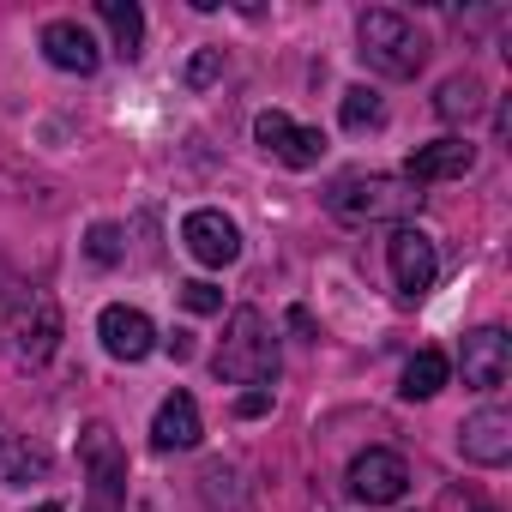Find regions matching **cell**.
<instances>
[{
  "mask_svg": "<svg viewBox=\"0 0 512 512\" xmlns=\"http://www.w3.org/2000/svg\"><path fill=\"white\" fill-rule=\"evenodd\" d=\"M326 211L350 229H368V223H398L404 229L422 211V193L404 175H338L332 193H326Z\"/></svg>",
  "mask_w": 512,
  "mask_h": 512,
  "instance_id": "cell-1",
  "label": "cell"
},
{
  "mask_svg": "<svg viewBox=\"0 0 512 512\" xmlns=\"http://www.w3.org/2000/svg\"><path fill=\"white\" fill-rule=\"evenodd\" d=\"M211 374L229 386H266L278 380V332L260 308H235L223 326V344L211 356Z\"/></svg>",
  "mask_w": 512,
  "mask_h": 512,
  "instance_id": "cell-2",
  "label": "cell"
},
{
  "mask_svg": "<svg viewBox=\"0 0 512 512\" xmlns=\"http://www.w3.org/2000/svg\"><path fill=\"white\" fill-rule=\"evenodd\" d=\"M356 55H362V67H374V73H386V79H416L422 67H428V37L404 19V13H392V7H368L362 19H356Z\"/></svg>",
  "mask_w": 512,
  "mask_h": 512,
  "instance_id": "cell-3",
  "label": "cell"
},
{
  "mask_svg": "<svg viewBox=\"0 0 512 512\" xmlns=\"http://www.w3.org/2000/svg\"><path fill=\"white\" fill-rule=\"evenodd\" d=\"M7 338H13V362L19 368H43L55 356V344H61V308H55V296H43V290L19 296L13 314H7Z\"/></svg>",
  "mask_w": 512,
  "mask_h": 512,
  "instance_id": "cell-4",
  "label": "cell"
},
{
  "mask_svg": "<svg viewBox=\"0 0 512 512\" xmlns=\"http://www.w3.org/2000/svg\"><path fill=\"white\" fill-rule=\"evenodd\" d=\"M85 476H91V506L85 512H127V458H121L109 422L85 428Z\"/></svg>",
  "mask_w": 512,
  "mask_h": 512,
  "instance_id": "cell-5",
  "label": "cell"
},
{
  "mask_svg": "<svg viewBox=\"0 0 512 512\" xmlns=\"http://www.w3.org/2000/svg\"><path fill=\"white\" fill-rule=\"evenodd\" d=\"M253 139H260V151H266V157H278L284 169H314V163L326 157L320 127H296L284 109H266L260 121H253Z\"/></svg>",
  "mask_w": 512,
  "mask_h": 512,
  "instance_id": "cell-6",
  "label": "cell"
},
{
  "mask_svg": "<svg viewBox=\"0 0 512 512\" xmlns=\"http://www.w3.org/2000/svg\"><path fill=\"white\" fill-rule=\"evenodd\" d=\"M392 284H398V296L404 302H422L428 290H434V278H440V253H434V241L422 235V229H392Z\"/></svg>",
  "mask_w": 512,
  "mask_h": 512,
  "instance_id": "cell-7",
  "label": "cell"
},
{
  "mask_svg": "<svg viewBox=\"0 0 512 512\" xmlns=\"http://www.w3.org/2000/svg\"><path fill=\"white\" fill-rule=\"evenodd\" d=\"M181 241H187L193 260H199V266H211V272H223V266H235V260H241V229H235V217H223V211H211V205L187 211Z\"/></svg>",
  "mask_w": 512,
  "mask_h": 512,
  "instance_id": "cell-8",
  "label": "cell"
},
{
  "mask_svg": "<svg viewBox=\"0 0 512 512\" xmlns=\"http://www.w3.org/2000/svg\"><path fill=\"white\" fill-rule=\"evenodd\" d=\"M404 488H410V464H404L398 452H386V446H368V452L350 464V494H356L362 506H398Z\"/></svg>",
  "mask_w": 512,
  "mask_h": 512,
  "instance_id": "cell-9",
  "label": "cell"
},
{
  "mask_svg": "<svg viewBox=\"0 0 512 512\" xmlns=\"http://www.w3.org/2000/svg\"><path fill=\"white\" fill-rule=\"evenodd\" d=\"M97 338H103V350H109L115 362H145V356L157 350V326H151L139 308H127V302H115V308L97 314Z\"/></svg>",
  "mask_w": 512,
  "mask_h": 512,
  "instance_id": "cell-10",
  "label": "cell"
},
{
  "mask_svg": "<svg viewBox=\"0 0 512 512\" xmlns=\"http://www.w3.org/2000/svg\"><path fill=\"white\" fill-rule=\"evenodd\" d=\"M43 55H49V67L79 73V79H91V73L103 67V49H97V37H91L79 19H55V25H43Z\"/></svg>",
  "mask_w": 512,
  "mask_h": 512,
  "instance_id": "cell-11",
  "label": "cell"
},
{
  "mask_svg": "<svg viewBox=\"0 0 512 512\" xmlns=\"http://www.w3.org/2000/svg\"><path fill=\"white\" fill-rule=\"evenodd\" d=\"M506 368H512V338H506L500 326H476V332L464 338V386L494 392V386L506 380Z\"/></svg>",
  "mask_w": 512,
  "mask_h": 512,
  "instance_id": "cell-12",
  "label": "cell"
},
{
  "mask_svg": "<svg viewBox=\"0 0 512 512\" xmlns=\"http://www.w3.org/2000/svg\"><path fill=\"white\" fill-rule=\"evenodd\" d=\"M458 452H464L470 464L500 470V464L512 458V416H506V410H476V416L458 428Z\"/></svg>",
  "mask_w": 512,
  "mask_h": 512,
  "instance_id": "cell-13",
  "label": "cell"
},
{
  "mask_svg": "<svg viewBox=\"0 0 512 512\" xmlns=\"http://www.w3.org/2000/svg\"><path fill=\"white\" fill-rule=\"evenodd\" d=\"M199 434H205L199 404H193L187 392H169V398L157 404V416H151V446H157V452H193Z\"/></svg>",
  "mask_w": 512,
  "mask_h": 512,
  "instance_id": "cell-14",
  "label": "cell"
},
{
  "mask_svg": "<svg viewBox=\"0 0 512 512\" xmlns=\"http://www.w3.org/2000/svg\"><path fill=\"white\" fill-rule=\"evenodd\" d=\"M476 169V145L470 139H434V145H422L416 157H410V175L404 181H458V175H470Z\"/></svg>",
  "mask_w": 512,
  "mask_h": 512,
  "instance_id": "cell-15",
  "label": "cell"
},
{
  "mask_svg": "<svg viewBox=\"0 0 512 512\" xmlns=\"http://www.w3.org/2000/svg\"><path fill=\"white\" fill-rule=\"evenodd\" d=\"M43 476H49V452L31 434H13L7 422H0V482H7V488H31Z\"/></svg>",
  "mask_w": 512,
  "mask_h": 512,
  "instance_id": "cell-16",
  "label": "cell"
},
{
  "mask_svg": "<svg viewBox=\"0 0 512 512\" xmlns=\"http://www.w3.org/2000/svg\"><path fill=\"white\" fill-rule=\"evenodd\" d=\"M103 25H109V37H115V55L121 61H139V43H145V13L133 7V0H103Z\"/></svg>",
  "mask_w": 512,
  "mask_h": 512,
  "instance_id": "cell-17",
  "label": "cell"
},
{
  "mask_svg": "<svg viewBox=\"0 0 512 512\" xmlns=\"http://www.w3.org/2000/svg\"><path fill=\"white\" fill-rule=\"evenodd\" d=\"M476 109H482V79H470V73L440 79V91H434V115L440 121H470Z\"/></svg>",
  "mask_w": 512,
  "mask_h": 512,
  "instance_id": "cell-18",
  "label": "cell"
},
{
  "mask_svg": "<svg viewBox=\"0 0 512 512\" xmlns=\"http://www.w3.org/2000/svg\"><path fill=\"white\" fill-rule=\"evenodd\" d=\"M440 386H446V356H440V350H416L410 368H404V386H398V392H404L410 404H422V398H434Z\"/></svg>",
  "mask_w": 512,
  "mask_h": 512,
  "instance_id": "cell-19",
  "label": "cell"
},
{
  "mask_svg": "<svg viewBox=\"0 0 512 512\" xmlns=\"http://www.w3.org/2000/svg\"><path fill=\"white\" fill-rule=\"evenodd\" d=\"M338 115H344V127H350V133H362V127H380V121H386V109H380V97H374L368 85H350Z\"/></svg>",
  "mask_w": 512,
  "mask_h": 512,
  "instance_id": "cell-20",
  "label": "cell"
},
{
  "mask_svg": "<svg viewBox=\"0 0 512 512\" xmlns=\"http://www.w3.org/2000/svg\"><path fill=\"white\" fill-rule=\"evenodd\" d=\"M181 308L187 314H223V290L205 284V278H193V284H181Z\"/></svg>",
  "mask_w": 512,
  "mask_h": 512,
  "instance_id": "cell-21",
  "label": "cell"
},
{
  "mask_svg": "<svg viewBox=\"0 0 512 512\" xmlns=\"http://www.w3.org/2000/svg\"><path fill=\"white\" fill-rule=\"evenodd\" d=\"M85 253H91L97 266H115V260H121V229H115V223H97L91 241H85Z\"/></svg>",
  "mask_w": 512,
  "mask_h": 512,
  "instance_id": "cell-22",
  "label": "cell"
},
{
  "mask_svg": "<svg viewBox=\"0 0 512 512\" xmlns=\"http://www.w3.org/2000/svg\"><path fill=\"white\" fill-rule=\"evenodd\" d=\"M217 73H223V49H199V55H193V67H187V85H193V91H205Z\"/></svg>",
  "mask_w": 512,
  "mask_h": 512,
  "instance_id": "cell-23",
  "label": "cell"
},
{
  "mask_svg": "<svg viewBox=\"0 0 512 512\" xmlns=\"http://www.w3.org/2000/svg\"><path fill=\"white\" fill-rule=\"evenodd\" d=\"M235 410H241V416H266V410H272V392H266V386H253V392L235 398Z\"/></svg>",
  "mask_w": 512,
  "mask_h": 512,
  "instance_id": "cell-24",
  "label": "cell"
},
{
  "mask_svg": "<svg viewBox=\"0 0 512 512\" xmlns=\"http://www.w3.org/2000/svg\"><path fill=\"white\" fill-rule=\"evenodd\" d=\"M169 356H175V362H187V356H193V344H187V332H175V338H169Z\"/></svg>",
  "mask_w": 512,
  "mask_h": 512,
  "instance_id": "cell-25",
  "label": "cell"
},
{
  "mask_svg": "<svg viewBox=\"0 0 512 512\" xmlns=\"http://www.w3.org/2000/svg\"><path fill=\"white\" fill-rule=\"evenodd\" d=\"M31 512H61V506H55V500H43V506H31Z\"/></svg>",
  "mask_w": 512,
  "mask_h": 512,
  "instance_id": "cell-26",
  "label": "cell"
},
{
  "mask_svg": "<svg viewBox=\"0 0 512 512\" xmlns=\"http://www.w3.org/2000/svg\"><path fill=\"white\" fill-rule=\"evenodd\" d=\"M482 512H494V506H482Z\"/></svg>",
  "mask_w": 512,
  "mask_h": 512,
  "instance_id": "cell-27",
  "label": "cell"
}]
</instances>
